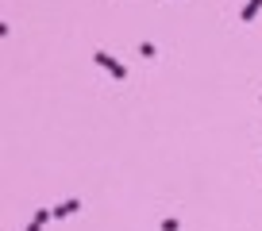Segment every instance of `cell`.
<instances>
[{"label": "cell", "instance_id": "1", "mask_svg": "<svg viewBox=\"0 0 262 231\" xmlns=\"http://www.w3.org/2000/svg\"><path fill=\"white\" fill-rule=\"evenodd\" d=\"M97 62H101L105 69H112V77H127V69H123V66H120V62H116V58H112V54H105V50L97 54Z\"/></svg>", "mask_w": 262, "mask_h": 231}, {"label": "cell", "instance_id": "2", "mask_svg": "<svg viewBox=\"0 0 262 231\" xmlns=\"http://www.w3.org/2000/svg\"><path fill=\"white\" fill-rule=\"evenodd\" d=\"M259 8H262V0H247V8L239 12V19H243V23H251V19L259 16Z\"/></svg>", "mask_w": 262, "mask_h": 231}]
</instances>
